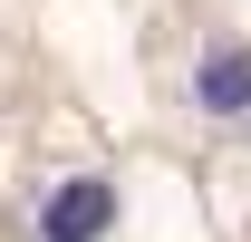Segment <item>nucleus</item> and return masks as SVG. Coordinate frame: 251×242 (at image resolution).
Wrapping results in <instances>:
<instances>
[{"mask_svg": "<svg viewBox=\"0 0 251 242\" xmlns=\"http://www.w3.org/2000/svg\"><path fill=\"white\" fill-rule=\"evenodd\" d=\"M106 233H116V184L106 175H68L39 204V242H106Z\"/></svg>", "mask_w": 251, "mask_h": 242, "instance_id": "f257e3e1", "label": "nucleus"}, {"mask_svg": "<svg viewBox=\"0 0 251 242\" xmlns=\"http://www.w3.org/2000/svg\"><path fill=\"white\" fill-rule=\"evenodd\" d=\"M193 107L203 117H251V39H213L193 59Z\"/></svg>", "mask_w": 251, "mask_h": 242, "instance_id": "f03ea898", "label": "nucleus"}]
</instances>
